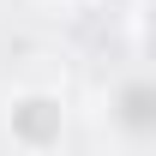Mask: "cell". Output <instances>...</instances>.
<instances>
[{"label":"cell","instance_id":"cell-1","mask_svg":"<svg viewBox=\"0 0 156 156\" xmlns=\"http://www.w3.org/2000/svg\"><path fill=\"white\" fill-rule=\"evenodd\" d=\"M42 120H60V108H54V102H24V138H42V132H48Z\"/></svg>","mask_w":156,"mask_h":156},{"label":"cell","instance_id":"cell-2","mask_svg":"<svg viewBox=\"0 0 156 156\" xmlns=\"http://www.w3.org/2000/svg\"><path fill=\"white\" fill-rule=\"evenodd\" d=\"M126 120H132V126H150V120H156V108H150L144 90H126Z\"/></svg>","mask_w":156,"mask_h":156},{"label":"cell","instance_id":"cell-3","mask_svg":"<svg viewBox=\"0 0 156 156\" xmlns=\"http://www.w3.org/2000/svg\"><path fill=\"white\" fill-rule=\"evenodd\" d=\"M150 54H156V6H150Z\"/></svg>","mask_w":156,"mask_h":156}]
</instances>
